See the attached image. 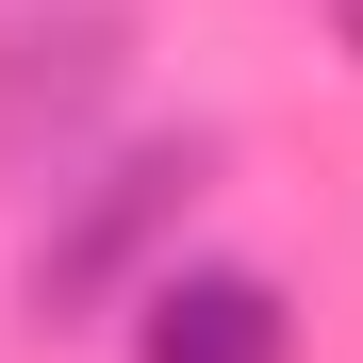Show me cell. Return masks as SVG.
Segmentation results:
<instances>
[{
  "label": "cell",
  "instance_id": "cell-2",
  "mask_svg": "<svg viewBox=\"0 0 363 363\" xmlns=\"http://www.w3.org/2000/svg\"><path fill=\"white\" fill-rule=\"evenodd\" d=\"M281 347H297L281 281H248V264H182L149 297V363H281Z\"/></svg>",
  "mask_w": 363,
  "mask_h": 363
},
{
  "label": "cell",
  "instance_id": "cell-1",
  "mask_svg": "<svg viewBox=\"0 0 363 363\" xmlns=\"http://www.w3.org/2000/svg\"><path fill=\"white\" fill-rule=\"evenodd\" d=\"M182 182H199V149H133V165H116L99 199H83V215L33 248V314H83V297H99V281H116V264H133L149 231L182 215Z\"/></svg>",
  "mask_w": 363,
  "mask_h": 363
},
{
  "label": "cell",
  "instance_id": "cell-3",
  "mask_svg": "<svg viewBox=\"0 0 363 363\" xmlns=\"http://www.w3.org/2000/svg\"><path fill=\"white\" fill-rule=\"evenodd\" d=\"M99 67H116L99 17H83V33H0V149H33V116L67 133V116L99 99Z\"/></svg>",
  "mask_w": 363,
  "mask_h": 363
}]
</instances>
